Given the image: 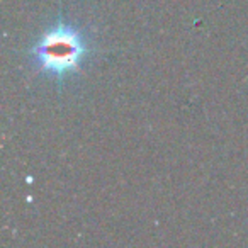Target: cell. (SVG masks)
I'll return each instance as SVG.
<instances>
[{
	"label": "cell",
	"instance_id": "6da1fadb",
	"mask_svg": "<svg viewBox=\"0 0 248 248\" xmlns=\"http://www.w3.org/2000/svg\"><path fill=\"white\" fill-rule=\"evenodd\" d=\"M29 53L41 72L63 80L80 70L89 55V43L82 31L60 22L48 29Z\"/></svg>",
	"mask_w": 248,
	"mask_h": 248
}]
</instances>
